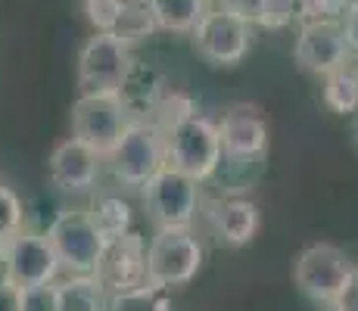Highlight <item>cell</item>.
Returning a JSON list of instances; mask_svg holds the SVG:
<instances>
[{
	"label": "cell",
	"mask_w": 358,
	"mask_h": 311,
	"mask_svg": "<svg viewBox=\"0 0 358 311\" xmlns=\"http://www.w3.org/2000/svg\"><path fill=\"white\" fill-rule=\"evenodd\" d=\"M330 308H336V311H358V268L349 271V277H346V283H343L340 296L334 299V305H330Z\"/></svg>",
	"instance_id": "cell-29"
},
{
	"label": "cell",
	"mask_w": 358,
	"mask_h": 311,
	"mask_svg": "<svg viewBox=\"0 0 358 311\" xmlns=\"http://www.w3.org/2000/svg\"><path fill=\"white\" fill-rule=\"evenodd\" d=\"M165 94H169V87H165L159 68L150 66V62H137V59H131L125 78L115 87V96H119L122 109L128 113L131 122H153Z\"/></svg>",
	"instance_id": "cell-15"
},
{
	"label": "cell",
	"mask_w": 358,
	"mask_h": 311,
	"mask_svg": "<svg viewBox=\"0 0 358 311\" xmlns=\"http://www.w3.org/2000/svg\"><path fill=\"white\" fill-rule=\"evenodd\" d=\"M106 296H119L147 283V243L141 233L128 231L125 237L106 243L97 271L91 274Z\"/></svg>",
	"instance_id": "cell-12"
},
{
	"label": "cell",
	"mask_w": 358,
	"mask_h": 311,
	"mask_svg": "<svg viewBox=\"0 0 358 311\" xmlns=\"http://www.w3.org/2000/svg\"><path fill=\"white\" fill-rule=\"evenodd\" d=\"M103 162H109L115 181L125 187H143L165 168V131L153 122H131Z\"/></svg>",
	"instance_id": "cell-2"
},
{
	"label": "cell",
	"mask_w": 358,
	"mask_h": 311,
	"mask_svg": "<svg viewBox=\"0 0 358 311\" xmlns=\"http://www.w3.org/2000/svg\"><path fill=\"white\" fill-rule=\"evenodd\" d=\"M100 165L103 159L87 143L69 137L53 147L50 159H47V175H50V184L59 187L63 193H85L97 184Z\"/></svg>",
	"instance_id": "cell-14"
},
{
	"label": "cell",
	"mask_w": 358,
	"mask_h": 311,
	"mask_svg": "<svg viewBox=\"0 0 358 311\" xmlns=\"http://www.w3.org/2000/svg\"><path fill=\"white\" fill-rule=\"evenodd\" d=\"M44 237L50 240L59 268H69L72 274H94L106 252V240L100 237L87 209H63L50 221Z\"/></svg>",
	"instance_id": "cell-3"
},
{
	"label": "cell",
	"mask_w": 358,
	"mask_h": 311,
	"mask_svg": "<svg viewBox=\"0 0 358 311\" xmlns=\"http://www.w3.org/2000/svg\"><path fill=\"white\" fill-rule=\"evenodd\" d=\"M355 0H299L302 19H343Z\"/></svg>",
	"instance_id": "cell-28"
},
{
	"label": "cell",
	"mask_w": 358,
	"mask_h": 311,
	"mask_svg": "<svg viewBox=\"0 0 358 311\" xmlns=\"http://www.w3.org/2000/svg\"><path fill=\"white\" fill-rule=\"evenodd\" d=\"M209 221L218 240L228 246H246L259 233V205L246 196H224L209 205Z\"/></svg>",
	"instance_id": "cell-16"
},
{
	"label": "cell",
	"mask_w": 358,
	"mask_h": 311,
	"mask_svg": "<svg viewBox=\"0 0 358 311\" xmlns=\"http://www.w3.org/2000/svg\"><path fill=\"white\" fill-rule=\"evenodd\" d=\"M19 311H59V305H57V283L19 289Z\"/></svg>",
	"instance_id": "cell-27"
},
{
	"label": "cell",
	"mask_w": 358,
	"mask_h": 311,
	"mask_svg": "<svg viewBox=\"0 0 358 311\" xmlns=\"http://www.w3.org/2000/svg\"><path fill=\"white\" fill-rule=\"evenodd\" d=\"M194 50L203 57L209 66H237L240 59L250 53L252 44V22L237 16L234 10H206V16L196 22L190 31Z\"/></svg>",
	"instance_id": "cell-7"
},
{
	"label": "cell",
	"mask_w": 358,
	"mask_h": 311,
	"mask_svg": "<svg viewBox=\"0 0 358 311\" xmlns=\"http://www.w3.org/2000/svg\"><path fill=\"white\" fill-rule=\"evenodd\" d=\"M349 44L343 34L340 19H306L302 31L296 38L293 57L306 72L312 75H330L349 62Z\"/></svg>",
	"instance_id": "cell-11"
},
{
	"label": "cell",
	"mask_w": 358,
	"mask_h": 311,
	"mask_svg": "<svg viewBox=\"0 0 358 311\" xmlns=\"http://www.w3.org/2000/svg\"><path fill=\"white\" fill-rule=\"evenodd\" d=\"M59 274V259L44 233L19 231L0 246V277L13 287H44Z\"/></svg>",
	"instance_id": "cell-8"
},
{
	"label": "cell",
	"mask_w": 358,
	"mask_h": 311,
	"mask_svg": "<svg viewBox=\"0 0 358 311\" xmlns=\"http://www.w3.org/2000/svg\"><path fill=\"white\" fill-rule=\"evenodd\" d=\"M324 103L340 115L358 113V72L349 68V62L336 72L324 75Z\"/></svg>",
	"instance_id": "cell-20"
},
{
	"label": "cell",
	"mask_w": 358,
	"mask_h": 311,
	"mask_svg": "<svg viewBox=\"0 0 358 311\" xmlns=\"http://www.w3.org/2000/svg\"><path fill=\"white\" fill-rule=\"evenodd\" d=\"M296 16H299V0H259L250 22L278 31V29H287Z\"/></svg>",
	"instance_id": "cell-24"
},
{
	"label": "cell",
	"mask_w": 358,
	"mask_h": 311,
	"mask_svg": "<svg viewBox=\"0 0 358 311\" xmlns=\"http://www.w3.org/2000/svg\"><path fill=\"white\" fill-rule=\"evenodd\" d=\"M203 268V246L190 233V227L156 231L147 246V283L159 289L184 287Z\"/></svg>",
	"instance_id": "cell-4"
},
{
	"label": "cell",
	"mask_w": 358,
	"mask_h": 311,
	"mask_svg": "<svg viewBox=\"0 0 358 311\" xmlns=\"http://www.w3.org/2000/svg\"><path fill=\"white\" fill-rule=\"evenodd\" d=\"M131 50L122 44L115 34L97 31L87 38V44L78 53V87L81 94H115L122 85L128 66H131Z\"/></svg>",
	"instance_id": "cell-10"
},
{
	"label": "cell",
	"mask_w": 358,
	"mask_h": 311,
	"mask_svg": "<svg viewBox=\"0 0 358 311\" xmlns=\"http://www.w3.org/2000/svg\"><path fill=\"white\" fill-rule=\"evenodd\" d=\"M0 311H19V287L0 277Z\"/></svg>",
	"instance_id": "cell-31"
},
{
	"label": "cell",
	"mask_w": 358,
	"mask_h": 311,
	"mask_svg": "<svg viewBox=\"0 0 358 311\" xmlns=\"http://www.w3.org/2000/svg\"><path fill=\"white\" fill-rule=\"evenodd\" d=\"M106 293L97 287L91 274H75L57 283V305L59 311H106Z\"/></svg>",
	"instance_id": "cell-17"
},
{
	"label": "cell",
	"mask_w": 358,
	"mask_h": 311,
	"mask_svg": "<svg viewBox=\"0 0 358 311\" xmlns=\"http://www.w3.org/2000/svg\"><path fill=\"white\" fill-rule=\"evenodd\" d=\"M131 124L115 94H78L72 106V137L106 159Z\"/></svg>",
	"instance_id": "cell-6"
},
{
	"label": "cell",
	"mask_w": 358,
	"mask_h": 311,
	"mask_svg": "<svg viewBox=\"0 0 358 311\" xmlns=\"http://www.w3.org/2000/svg\"><path fill=\"white\" fill-rule=\"evenodd\" d=\"M352 143H355V150H358V113H355V119H352Z\"/></svg>",
	"instance_id": "cell-32"
},
{
	"label": "cell",
	"mask_w": 358,
	"mask_h": 311,
	"mask_svg": "<svg viewBox=\"0 0 358 311\" xmlns=\"http://www.w3.org/2000/svg\"><path fill=\"white\" fill-rule=\"evenodd\" d=\"M340 25H343V34H346L349 50L358 53V0L346 10V16L340 19Z\"/></svg>",
	"instance_id": "cell-30"
},
{
	"label": "cell",
	"mask_w": 358,
	"mask_h": 311,
	"mask_svg": "<svg viewBox=\"0 0 358 311\" xmlns=\"http://www.w3.org/2000/svg\"><path fill=\"white\" fill-rule=\"evenodd\" d=\"M222 162V140L218 124H212L206 115H184L171 128H165V165L194 181H209Z\"/></svg>",
	"instance_id": "cell-1"
},
{
	"label": "cell",
	"mask_w": 358,
	"mask_h": 311,
	"mask_svg": "<svg viewBox=\"0 0 358 311\" xmlns=\"http://www.w3.org/2000/svg\"><path fill=\"white\" fill-rule=\"evenodd\" d=\"M352 261L334 243H312L299 252L293 265V280L302 293L312 302H324L334 305V299L340 296L343 283H346L349 271H352Z\"/></svg>",
	"instance_id": "cell-9"
},
{
	"label": "cell",
	"mask_w": 358,
	"mask_h": 311,
	"mask_svg": "<svg viewBox=\"0 0 358 311\" xmlns=\"http://www.w3.org/2000/svg\"><path fill=\"white\" fill-rule=\"evenodd\" d=\"M141 190H143V205H147L156 231H175V227L194 224L199 205V184L194 178L165 165L159 175L150 178Z\"/></svg>",
	"instance_id": "cell-5"
},
{
	"label": "cell",
	"mask_w": 358,
	"mask_h": 311,
	"mask_svg": "<svg viewBox=\"0 0 358 311\" xmlns=\"http://www.w3.org/2000/svg\"><path fill=\"white\" fill-rule=\"evenodd\" d=\"M222 156L265 159L268 150V122L256 103H234L218 122Z\"/></svg>",
	"instance_id": "cell-13"
},
{
	"label": "cell",
	"mask_w": 358,
	"mask_h": 311,
	"mask_svg": "<svg viewBox=\"0 0 358 311\" xmlns=\"http://www.w3.org/2000/svg\"><path fill=\"white\" fill-rule=\"evenodd\" d=\"M91 218H94V224H97L100 237L106 240V243H113V240L125 237V233L131 231L134 212H131V205L122 196H103L100 203L94 205Z\"/></svg>",
	"instance_id": "cell-21"
},
{
	"label": "cell",
	"mask_w": 358,
	"mask_h": 311,
	"mask_svg": "<svg viewBox=\"0 0 358 311\" xmlns=\"http://www.w3.org/2000/svg\"><path fill=\"white\" fill-rule=\"evenodd\" d=\"M330 311H336V308H330Z\"/></svg>",
	"instance_id": "cell-33"
},
{
	"label": "cell",
	"mask_w": 358,
	"mask_h": 311,
	"mask_svg": "<svg viewBox=\"0 0 358 311\" xmlns=\"http://www.w3.org/2000/svg\"><path fill=\"white\" fill-rule=\"evenodd\" d=\"M125 0H85V19L94 25V31L109 34L119 22V13Z\"/></svg>",
	"instance_id": "cell-26"
},
{
	"label": "cell",
	"mask_w": 358,
	"mask_h": 311,
	"mask_svg": "<svg viewBox=\"0 0 358 311\" xmlns=\"http://www.w3.org/2000/svg\"><path fill=\"white\" fill-rule=\"evenodd\" d=\"M106 311H175V305H171L169 289L143 283V287L128 289V293L109 296Z\"/></svg>",
	"instance_id": "cell-23"
},
{
	"label": "cell",
	"mask_w": 358,
	"mask_h": 311,
	"mask_svg": "<svg viewBox=\"0 0 358 311\" xmlns=\"http://www.w3.org/2000/svg\"><path fill=\"white\" fill-rule=\"evenodd\" d=\"M212 178H218V184H222L231 196H240V193H246L262 178V159L222 156V162H218Z\"/></svg>",
	"instance_id": "cell-22"
},
{
	"label": "cell",
	"mask_w": 358,
	"mask_h": 311,
	"mask_svg": "<svg viewBox=\"0 0 358 311\" xmlns=\"http://www.w3.org/2000/svg\"><path fill=\"white\" fill-rule=\"evenodd\" d=\"M25 224V205L10 187L0 184V246L10 237H16Z\"/></svg>",
	"instance_id": "cell-25"
},
{
	"label": "cell",
	"mask_w": 358,
	"mask_h": 311,
	"mask_svg": "<svg viewBox=\"0 0 358 311\" xmlns=\"http://www.w3.org/2000/svg\"><path fill=\"white\" fill-rule=\"evenodd\" d=\"M159 25H156V16L150 10L147 0H125L119 13V22L109 34L122 41V44H137V41H147Z\"/></svg>",
	"instance_id": "cell-19"
},
{
	"label": "cell",
	"mask_w": 358,
	"mask_h": 311,
	"mask_svg": "<svg viewBox=\"0 0 358 311\" xmlns=\"http://www.w3.org/2000/svg\"><path fill=\"white\" fill-rule=\"evenodd\" d=\"M162 31L187 34L206 16V0H147Z\"/></svg>",
	"instance_id": "cell-18"
}]
</instances>
